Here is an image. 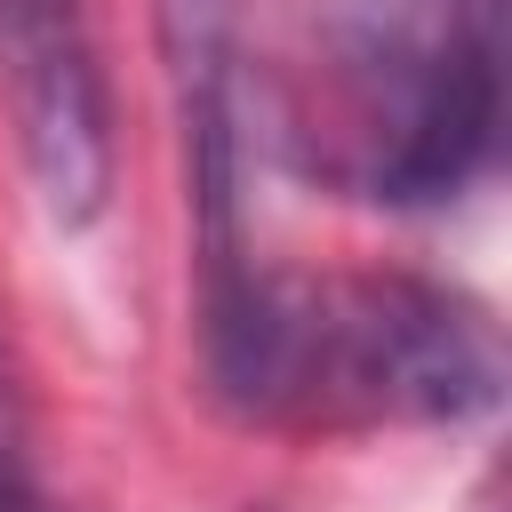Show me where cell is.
I'll return each instance as SVG.
<instances>
[{"mask_svg": "<svg viewBox=\"0 0 512 512\" xmlns=\"http://www.w3.org/2000/svg\"><path fill=\"white\" fill-rule=\"evenodd\" d=\"M208 392L264 432L472 424L504 400L496 312L424 272H272L200 304Z\"/></svg>", "mask_w": 512, "mask_h": 512, "instance_id": "7a4b0ae2", "label": "cell"}, {"mask_svg": "<svg viewBox=\"0 0 512 512\" xmlns=\"http://www.w3.org/2000/svg\"><path fill=\"white\" fill-rule=\"evenodd\" d=\"M272 152L360 208H448L504 152V0H296L264 64Z\"/></svg>", "mask_w": 512, "mask_h": 512, "instance_id": "6da1fadb", "label": "cell"}, {"mask_svg": "<svg viewBox=\"0 0 512 512\" xmlns=\"http://www.w3.org/2000/svg\"><path fill=\"white\" fill-rule=\"evenodd\" d=\"M0 512H48V496H40L32 464H24V440H16L8 400H0Z\"/></svg>", "mask_w": 512, "mask_h": 512, "instance_id": "5b68a950", "label": "cell"}, {"mask_svg": "<svg viewBox=\"0 0 512 512\" xmlns=\"http://www.w3.org/2000/svg\"><path fill=\"white\" fill-rule=\"evenodd\" d=\"M160 16V64L176 104V152H184V216H192V272L200 304L232 296L248 256V48H240V0H152Z\"/></svg>", "mask_w": 512, "mask_h": 512, "instance_id": "277c9868", "label": "cell"}, {"mask_svg": "<svg viewBox=\"0 0 512 512\" xmlns=\"http://www.w3.org/2000/svg\"><path fill=\"white\" fill-rule=\"evenodd\" d=\"M0 104L48 224H96L112 200V80L88 0H0Z\"/></svg>", "mask_w": 512, "mask_h": 512, "instance_id": "3957f363", "label": "cell"}]
</instances>
